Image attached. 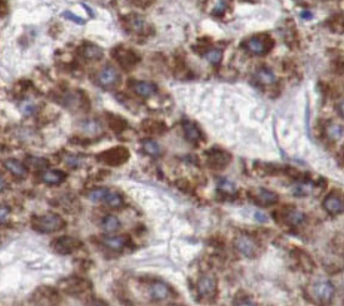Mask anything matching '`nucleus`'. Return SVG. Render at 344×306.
<instances>
[{"label":"nucleus","instance_id":"nucleus-5","mask_svg":"<svg viewBox=\"0 0 344 306\" xmlns=\"http://www.w3.org/2000/svg\"><path fill=\"white\" fill-rule=\"evenodd\" d=\"M129 158V152L128 149L119 146V147H113V149H109L106 150L104 153L100 155V161L110 165V167H116V165H122L128 161Z\"/></svg>","mask_w":344,"mask_h":306},{"label":"nucleus","instance_id":"nucleus-39","mask_svg":"<svg viewBox=\"0 0 344 306\" xmlns=\"http://www.w3.org/2000/svg\"><path fill=\"white\" fill-rule=\"evenodd\" d=\"M339 113H340V115L344 118V101L340 104V106H339Z\"/></svg>","mask_w":344,"mask_h":306},{"label":"nucleus","instance_id":"nucleus-22","mask_svg":"<svg viewBox=\"0 0 344 306\" xmlns=\"http://www.w3.org/2000/svg\"><path fill=\"white\" fill-rule=\"evenodd\" d=\"M285 222L291 226H300L304 222V213L295 208H291L285 213Z\"/></svg>","mask_w":344,"mask_h":306},{"label":"nucleus","instance_id":"nucleus-15","mask_svg":"<svg viewBox=\"0 0 344 306\" xmlns=\"http://www.w3.org/2000/svg\"><path fill=\"white\" fill-rule=\"evenodd\" d=\"M103 244L109 250L120 251L128 244V237H125V235H107L103 238Z\"/></svg>","mask_w":344,"mask_h":306},{"label":"nucleus","instance_id":"nucleus-6","mask_svg":"<svg viewBox=\"0 0 344 306\" xmlns=\"http://www.w3.org/2000/svg\"><path fill=\"white\" fill-rule=\"evenodd\" d=\"M234 247L245 257H255L257 253H258V245L255 243V240L252 237H249V235H245V234L239 235L234 240Z\"/></svg>","mask_w":344,"mask_h":306},{"label":"nucleus","instance_id":"nucleus-31","mask_svg":"<svg viewBox=\"0 0 344 306\" xmlns=\"http://www.w3.org/2000/svg\"><path fill=\"white\" fill-rule=\"evenodd\" d=\"M205 58H206V61L211 62L212 65H218L221 62V60H223V51L218 49V48L208 49L205 52Z\"/></svg>","mask_w":344,"mask_h":306},{"label":"nucleus","instance_id":"nucleus-25","mask_svg":"<svg viewBox=\"0 0 344 306\" xmlns=\"http://www.w3.org/2000/svg\"><path fill=\"white\" fill-rule=\"evenodd\" d=\"M325 135L331 140V141H337L343 137V128L339 123H328L325 126Z\"/></svg>","mask_w":344,"mask_h":306},{"label":"nucleus","instance_id":"nucleus-16","mask_svg":"<svg viewBox=\"0 0 344 306\" xmlns=\"http://www.w3.org/2000/svg\"><path fill=\"white\" fill-rule=\"evenodd\" d=\"M104 55L103 49L98 46V45H94V43H85L82 46V57L88 61H98L101 60Z\"/></svg>","mask_w":344,"mask_h":306},{"label":"nucleus","instance_id":"nucleus-18","mask_svg":"<svg viewBox=\"0 0 344 306\" xmlns=\"http://www.w3.org/2000/svg\"><path fill=\"white\" fill-rule=\"evenodd\" d=\"M128 28L137 34H146L147 30H149V24L141 18V16H137V15H132L128 18Z\"/></svg>","mask_w":344,"mask_h":306},{"label":"nucleus","instance_id":"nucleus-17","mask_svg":"<svg viewBox=\"0 0 344 306\" xmlns=\"http://www.w3.org/2000/svg\"><path fill=\"white\" fill-rule=\"evenodd\" d=\"M182 129H184V135L190 143H199L202 140V132L199 129V126L191 121H184L182 122Z\"/></svg>","mask_w":344,"mask_h":306},{"label":"nucleus","instance_id":"nucleus-11","mask_svg":"<svg viewBox=\"0 0 344 306\" xmlns=\"http://www.w3.org/2000/svg\"><path fill=\"white\" fill-rule=\"evenodd\" d=\"M149 295H150L152 301H155V302H164V301L170 299L171 289H170V286H167L162 281H155L150 286V289H149Z\"/></svg>","mask_w":344,"mask_h":306},{"label":"nucleus","instance_id":"nucleus-9","mask_svg":"<svg viewBox=\"0 0 344 306\" xmlns=\"http://www.w3.org/2000/svg\"><path fill=\"white\" fill-rule=\"evenodd\" d=\"M113 57H115L117 62L125 68V70H129L132 68L134 65H137V62L140 61L138 55L131 51V49H125V48H117L113 51Z\"/></svg>","mask_w":344,"mask_h":306},{"label":"nucleus","instance_id":"nucleus-37","mask_svg":"<svg viewBox=\"0 0 344 306\" xmlns=\"http://www.w3.org/2000/svg\"><path fill=\"white\" fill-rule=\"evenodd\" d=\"M4 189H6V180L0 176V192L4 190Z\"/></svg>","mask_w":344,"mask_h":306},{"label":"nucleus","instance_id":"nucleus-23","mask_svg":"<svg viewBox=\"0 0 344 306\" xmlns=\"http://www.w3.org/2000/svg\"><path fill=\"white\" fill-rule=\"evenodd\" d=\"M119 226H120V222H119V219L116 217V216H106L104 219H103V222H101V228H103V231L106 232V234H113V232H116L117 229H119Z\"/></svg>","mask_w":344,"mask_h":306},{"label":"nucleus","instance_id":"nucleus-1","mask_svg":"<svg viewBox=\"0 0 344 306\" xmlns=\"http://www.w3.org/2000/svg\"><path fill=\"white\" fill-rule=\"evenodd\" d=\"M31 225L36 231L43 232V234H52L64 228L65 222L62 220L61 216L57 214H43V216H36L31 220Z\"/></svg>","mask_w":344,"mask_h":306},{"label":"nucleus","instance_id":"nucleus-32","mask_svg":"<svg viewBox=\"0 0 344 306\" xmlns=\"http://www.w3.org/2000/svg\"><path fill=\"white\" fill-rule=\"evenodd\" d=\"M218 190H220V192H224V193H234V192H236V187H234V184L231 183V182H229V180L221 179V180L218 182Z\"/></svg>","mask_w":344,"mask_h":306},{"label":"nucleus","instance_id":"nucleus-34","mask_svg":"<svg viewBox=\"0 0 344 306\" xmlns=\"http://www.w3.org/2000/svg\"><path fill=\"white\" fill-rule=\"evenodd\" d=\"M62 16L64 18H67V19H70V21H74V22H77V24H85V19H82V18H79V16H76V15H73L71 12H64L62 13Z\"/></svg>","mask_w":344,"mask_h":306},{"label":"nucleus","instance_id":"nucleus-4","mask_svg":"<svg viewBox=\"0 0 344 306\" xmlns=\"http://www.w3.org/2000/svg\"><path fill=\"white\" fill-rule=\"evenodd\" d=\"M312 293L318 299V302H321V304H331L333 299H334L336 290H334V286L330 281L321 280V281H318V283H315L312 286Z\"/></svg>","mask_w":344,"mask_h":306},{"label":"nucleus","instance_id":"nucleus-3","mask_svg":"<svg viewBox=\"0 0 344 306\" xmlns=\"http://www.w3.org/2000/svg\"><path fill=\"white\" fill-rule=\"evenodd\" d=\"M95 82L98 86L104 88V89H112L116 88L120 83V73L116 70L113 65H106L104 68H101L95 77Z\"/></svg>","mask_w":344,"mask_h":306},{"label":"nucleus","instance_id":"nucleus-38","mask_svg":"<svg viewBox=\"0 0 344 306\" xmlns=\"http://www.w3.org/2000/svg\"><path fill=\"white\" fill-rule=\"evenodd\" d=\"M301 18H304V19H310V18H312V13H310V12H303V13H301Z\"/></svg>","mask_w":344,"mask_h":306},{"label":"nucleus","instance_id":"nucleus-33","mask_svg":"<svg viewBox=\"0 0 344 306\" xmlns=\"http://www.w3.org/2000/svg\"><path fill=\"white\" fill-rule=\"evenodd\" d=\"M21 112L25 115V116H33V115H36L37 113V107L33 104V103H24L22 106H21Z\"/></svg>","mask_w":344,"mask_h":306},{"label":"nucleus","instance_id":"nucleus-29","mask_svg":"<svg viewBox=\"0 0 344 306\" xmlns=\"http://www.w3.org/2000/svg\"><path fill=\"white\" fill-rule=\"evenodd\" d=\"M27 164L34 168V170H46L49 167V162L48 159L45 158H40V156H28L27 158Z\"/></svg>","mask_w":344,"mask_h":306},{"label":"nucleus","instance_id":"nucleus-14","mask_svg":"<svg viewBox=\"0 0 344 306\" xmlns=\"http://www.w3.org/2000/svg\"><path fill=\"white\" fill-rule=\"evenodd\" d=\"M134 92L138 95V97H143V98H149L152 95H155L158 92V86L152 82H135L134 83Z\"/></svg>","mask_w":344,"mask_h":306},{"label":"nucleus","instance_id":"nucleus-36","mask_svg":"<svg viewBox=\"0 0 344 306\" xmlns=\"http://www.w3.org/2000/svg\"><path fill=\"white\" fill-rule=\"evenodd\" d=\"M224 9H226V1H224V0H221V1L218 3V6L215 7V10H214V13H217V15H220V12H224Z\"/></svg>","mask_w":344,"mask_h":306},{"label":"nucleus","instance_id":"nucleus-8","mask_svg":"<svg viewBox=\"0 0 344 306\" xmlns=\"http://www.w3.org/2000/svg\"><path fill=\"white\" fill-rule=\"evenodd\" d=\"M324 210L333 216L336 214H342L344 213V198L339 193H330L324 198L322 201Z\"/></svg>","mask_w":344,"mask_h":306},{"label":"nucleus","instance_id":"nucleus-27","mask_svg":"<svg viewBox=\"0 0 344 306\" xmlns=\"http://www.w3.org/2000/svg\"><path fill=\"white\" fill-rule=\"evenodd\" d=\"M107 122H109V126L113 129V131H116V132H122L123 129H126V126H128V123H126V121L123 119V118H120V116H116V115H107Z\"/></svg>","mask_w":344,"mask_h":306},{"label":"nucleus","instance_id":"nucleus-20","mask_svg":"<svg viewBox=\"0 0 344 306\" xmlns=\"http://www.w3.org/2000/svg\"><path fill=\"white\" fill-rule=\"evenodd\" d=\"M65 173L58 170H48L40 176V180L46 184H61L65 180Z\"/></svg>","mask_w":344,"mask_h":306},{"label":"nucleus","instance_id":"nucleus-21","mask_svg":"<svg viewBox=\"0 0 344 306\" xmlns=\"http://www.w3.org/2000/svg\"><path fill=\"white\" fill-rule=\"evenodd\" d=\"M255 201L258 204H263V205H270V204H275L278 201V195L272 190H267V189H260L257 193H255Z\"/></svg>","mask_w":344,"mask_h":306},{"label":"nucleus","instance_id":"nucleus-2","mask_svg":"<svg viewBox=\"0 0 344 306\" xmlns=\"http://www.w3.org/2000/svg\"><path fill=\"white\" fill-rule=\"evenodd\" d=\"M273 39L267 34L264 36H255V37H251L248 39L245 43H243V48L252 54V55H257V57H261V55H266L272 51L273 48Z\"/></svg>","mask_w":344,"mask_h":306},{"label":"nucleus","instance_id":"nucleus-26","mask_svg":"<svg viewBox=\"0 0 344 306\" xmlns=\"http://www.w3.org/2000/svg\"><path fill=\"white\" fill-rule=\"evenodd\" d=\"M143 129L147 131L149 134H162L165 131V125L159 121H152L147 119L146 122L143 123Z\"/></svg>","mask_w":344,"mask_h":306},{"label":"nucleus","instance_id":"nucleus-28","mask_svg":"<svg viewBox=\"0 0 344 306\" xmlns=\"http://www.w3.org/2000/svg\"><path fill=\"white\" fill-rule=\"evenodd\" d=\"M104 204L110 208H120L123 205V198L117 193V192H110L107 193L106 199H104Z\"/></svg>","mask_w":344,"mask_h":306},{"label":"nucleus","instance_id":"nucleus-35","mask_svg":"<svg viewBox=\"0 0 344 306\" xmlns=\"http://www.w3.org/2000/svg\"><path fill=\"white\" fill-rule=\"evenodd\" d=\"M9 219V208L0 207V223H4Z\"/></svg>","mask_w":344,"mask_h":306},{"label":"nucleus","instance_id":"nucleus-10","mask_svg":"<svg viewBox=\"0 0 344 306\" xmlns=\"http://www.w3.org/2000/svg\"><path fill=\"white\" fill-rule=\"evenodd\" d=\"M52 247L59 254H70L74 250H77L79 247H82V243L77 241L76 238H71V237H61L52 243Z\"/></svg>","mask_w":344,"mask_h":306},{"label":"nucleus","instance_id":"nucleus-12","mask_svg":"<svg viewBox=\"0 0 344 306\" xmlns=\"http://www.w3.org/2000/svg\"><path fill=\"white\" fill-rule=\"evenodd\" d=\"M230 162V155L224 150L220 149H214L211 152H208V164L215 168V170H221L224 168Z\"/></svg>","mask_w":344,"mask_h":306},{"label":"nucleus","instance_id":"nucleus-19","mask_svg":"<svg viewBox=\"0 0 344 306\" xmlns=\"http://www.w3.org/2000/svg\"><path fill=\"white\" fill-rule=\"evenodd\" d=\"M255 80L260 83V85H273L276 82V76L275 73L267 68V67H260L257 71H255Z\"/></svg>","mask_w":344,"mask_h":306},{"label":"nucleus","instance_id":"nucleus-13","mask_svg":"<svg viewBox=\"0 0 344 306\" xmlns=\"http://www.w3.org/2000/svg\"><path fill=\"white\" fill-rule=\"evenodd\" d=\"M4 167L16 179H25L27 174H28V168L22 162H19L16 159H7V161H4Z\"/></svg>","mask_w":344,"mask_h":306},{"label":"nucleus","instance_id":"nucleus-24","mask_svg":"<svg viewBox=\"0 0 344 306\" xmlns=\"http://www.w3.org/2000/svg\"><path fill=\"white\" fill-rule=\"evenodd\" d=\"M141 146H143V152H144L146 155H149V156H155V158H156V156L161 155V147H159V144H158L155 140H152V138L143 140Z\"/></svg>","mask_w":344,"mask_h":306},{"label":"nucleus","instance_id":"nucleus-30","mask_svg":"<svg viewBox=\"0 0 344 306\" xmlns=\"http://www.w3.org/2000/svg\"><path fill=\"white\" fill-rule=\"evenodd\" d=\"M107 193H109V189H106V187H97V189L89 190L88 198H89L92 202H104Z\"/></svg>","mask_w":344,"mask_h":306},{"label":"nucleus","instance_id":"nucleus-7","mask_svg":"<svg viewBox=\"0 0 344 306\" xmlns=\"http://www.w3.org/2000/svg\"><path fill=\"white\" fill-rule=\"evenodd\" d=\"M197 293L202 299H212L217 293V280L212 275H203L197 283Z\"/></svg>","mask_w":344,"mask_h":306}]
</instances>
